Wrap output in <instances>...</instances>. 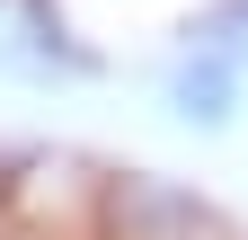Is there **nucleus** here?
<instances>
[{
  "mask_svg": "<svg viewBox=\"0 0 248 240\" xmlns=\"http://www.w3.org/2000/svg\"><path fill=\"white\" fill-rule=\"evenodd\" d=\"M239 89H248V63H231V53H204V45H186L177 63H169V107H177V125H204V134H222L231 116H239Z\"/></svg>",
  "mask_w": 248,
  "mask_h": 240,
  "instance_id": "nucleus-2",
  "label": "nucleus"
},
{
  "mask_svg": "<svg viewBox=\"0 0 248 240\" xmlns=\"http://www.w3.org/2000/svg\"><path fill=\"white\" fill-rule=\"evenodd\" d=\"M89 240H231L222 214L160 169H115L89 196Z\"/></svg>",
  "mask_w": 248,
  "mask_h": 240,
  "instance_id": "nucleus-1",
  "label": "nucleus"
},
{
  "mask_svg": "<svg viewBox=\"0 0 248 240\" xmlns=\"http://www.w3.org/2000/svg\"><path fill=\"white\" fill-rule=\"evenodd\" d=\"M186 45L204 53H231V63H248V0H213V9L186 27Z\"/></svg>",
  "mask_w": 248,
  "mask_h": 240,
  "instance_id": "nucleus-3",
  "label": "nucleus"
},
{
  "mask_svg": "<svg viewBox=\"0 0 248 240\" xmlns=\"http://www.w3.org/2000/svg\"><path fill=\"white\" fill-rule=\"evenodd\" d=\"M0 240H18V223H9V187H0Z\"/></svg>",
  "mask_w": 248,
  "mask_h": 240,
  "instance_id": "nucleus-4",
  "label": "nucleus"
}]
</instances>
